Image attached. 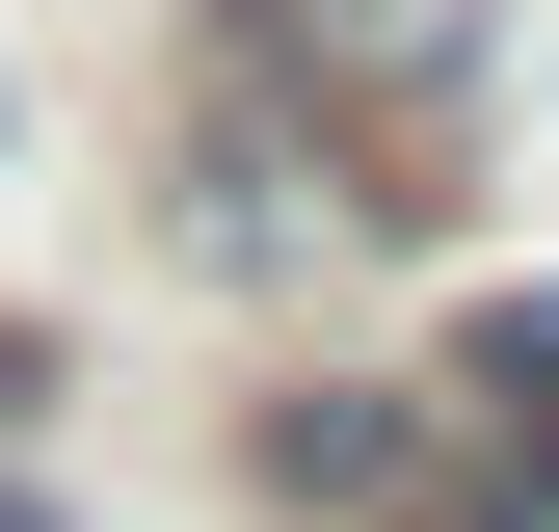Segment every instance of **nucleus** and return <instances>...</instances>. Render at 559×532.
<instances>
[{
    "label": "nucleus",
    "instance_id": "f257e3e1",
    "mask_svg": "<svg viewBox=\"0 0 559 532\" xmlns=\"http://www.w3.org/2000/svg\"><path fill=\"white\" fill-rule=\"evenodd\" d=\"M453 399H479L507 452H559V293H479V319H453Z\"/></svg>",
    "mask_w": 559,
    "mask_h": 532
},
{
    "label": "nucleus",
    "instance_id": "39448f33",
    "mask_svg": "<svg viewBox=\"0 0 559 532\" xmlns=\"http://www.w3.org/2000/svg\"><path fill=\"white\" fill-rule=\"evenodd\" d=\"M0 532H27V506H0Z\"/></svg>",
    "mask_w": 559,
    "mask_h": 532
},
{
    "label": "nucleus",
    "instance_id": "f03ea898",
    "mask_svg": "<svg viewBox=\"0 0 559 532\" xmlns=\"http://www.w3.org/2000/svg\"><path fill=\"white\" fill-rule=\"evenodd\" d=\"M266 452H294L320 506H373V480H400V399H294V426H266Z\"/></svg>",
    "mask_w": 559,
    "mask_h": 532
},
{
    "label": "nucleus",
    "instance_id": "7ed1b4c3",
    "mask_svg": "<svg viewBox=\"0 0 559 532\" xmlns=\"http://www.w3.org/2000/svg\"><path fill=\"white\" fill-rule=\"evenodd\" d=\"M479 532H559V452H507V506H479Z\"/></svg>",
    "mask_w": 559,
    "mask_h": 532
},
{
    "label": "nucleus",
    "instance_id": "20e7f679",
    "mask_svg": "<svg viewBox=\"0 0 559 532\" xmlns=\"http://www.w3.org/2000/svg\"><path fill=\"white\" fill-rule=\"evenodd\" d=\"M0 133H27V81H0Z\"/></svg>",
    "mask_w": 559,
    "mask_h": 532
}]
</instances>
